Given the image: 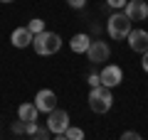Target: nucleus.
<instances>
[{
    "label": "nucleus",
    "mask_w": 148,
    "mask_h": 140,
    "mask_svg": "<svg viewBox=\"0 0 148 140\" xmlns=\"http://www.w3.org/2000/svg\"><path fill=\"white\" fill-rule=\"evenodd\" d=\"M32 47H35V52L40 54V57H49V54H57L59 49H62V37L57 35V32H40V35H35V39H32Z\"/></svg>",
    "instance_id": "f257e3e1"
},
{
    "label": "nucleus",
    "mask_w": 148,
    "mask_h": 140,
    "mask_svg": "<svg viewBox=\"0 0 148 140\" xmlns=\"http://www.w3.org/2000/svg\"><path fill=\"white\" fill-rule=\"evenodd\" d=\"M111 106H114V93H111V88L106 86H94L89 91V108L94 111V113L104 116L111 111Z\"/></svg>",
    "instance_id": "f03ea898"
},
{
    "label": "nucleus",
    "mask_w": 148,
    "mask_h": 140,
    "mask_svg": "<svg viewBox=\"0 0 148 140\" xmlns=\"http://www.w3.org/2000/svg\"><path fill=\"white\" fill-rule=\"evenodd\" d=\"M106 32H109L114 39H126L128 32H131V20L126 17V12L114 10V15L106 20Z\"/></svg>",
    "instance_id": "7ed1b4c3"
},
{
    "label": "nucleus",
    "mask_w": 148,
    "mask_h": 140,
    "mask_svg": "<svg viewBox=\"0 0 148 140\" xmlns=\"http://www.w3.org/2000/svg\"><path fill=\"white\" fill-rule=\"evenodd\" d=\"M69 113L67 111H62V108H54L52 113H47V130L52 135H59V133H64V130L69 128Z\"/></svg>",
    "instance_id": "20e7f679"
},
{
    "label": "nucleus",
    "mask_w": 148,
    "mask_h": 140,
    "mask_svg": "<svg viewBox=\"0 0 148 140\" xmlns=\"http://www.w3.org/2000/svg\"><path fill=\"white\" fill-rule=\"evenodd\" d=\"M99 79H101V86H106V88H116L119 84L123 81V69L119 67V64H106V67L101 69Z\"/></svg>",
    "instance_id": "39448f33"
},
{
    "label": "nucleus",
    "mask_w": 148,
    "mask_h": 140,
    "mask_svg": "<svg viewBox=\"0 0 148 140\" xmlns=\"http://www.w3.org/2000/svg\"><path fill=\"white\" fill-rule=\"evenodd\" d=\"M35 106H37L40 113H52L57 108V93L52 88H40L37 96H35Z\"/></svg>",
    "instance_id": "423d86ee"
},
{
    "label": "nucleus",
    "mask_w": 148,
    "mask_h": 140,
    "mask_svg": "<svg viewBox=\"0 0 148 140\" xmlns=\"http://www.w3.org/2000/svg\"><path fill=\"white\" fill-rule=\"evenodd\" d=\"M86 57H89L91 64H106V62H109V57H111V49H109L106 42L94 39L89 44V49H86Z\"/></svg>",
    "instance_id": "0eeeda50"
},
{
    "label": "nucleus",
    "mask_w": 148,
    "mask_h": 140,
    "mask_svg": "<svg viewBox=\"0 0 148 140\" xmlns=\"http://www.w3.org/2000/svg\"><path fill=\"white\" fill-rule=\"evenodd\" d=\"M123 12H126V17L131 22L146 20V17H148V3H143V0H128L126 7H123Z\"/></svg>",
    "instance_id": "6e6552de"
},
{
    "label": "nucleus",
    "mask_w": 148,
    "mask_h": 140,
    "mask_svg": "<svg viewBox=\"0 0 148 140\" xmlns=\"http://www.w3.org/2000/svg\"><path fill=\"white\" fill-rule=\"evenodd\" d=\"M126 39H128V47L133 52H138V54L148 52V32L146 30H131Z\"/></svg>",
    "instance_id": "1a4fd4ad"
},
{
    "label": "nucleus",
    "mask_w": 148,
    "mask_h": 140,
    "mask_svg": "<svg viewBox=\"0 0 148 140\" xmlns=\"http://www.w3.org/2000/svg\"><path fill=\"white\" fill-rule=\"evenodd\" d=\"M32 32L27 30V27H15L12 30V35H10V42H12V47H17V49H25V47H30L32 44Z\"/></svg>",
    "instance_id": "9d476101"
},
{
    "label": "nucleus",
    "mask_w": 148,
    "mask_h": 140,
    "mask_svg": "<svg viewBox=\"0 0 148 140\" xmlns=\"http://www.w3.org/2000/svg\"><path fill=\"white\" fill-rule=\"evenodd\" d=\"M89 44H91V37L86 35V32H77V35L69 39V49H72L74 54H86Z\"/></svg>",
    "instance_id": "9b49d317"
},
{
    "label": "nucleus",
    "mask_w": 148,
    "mask_h": 140,
    "mask_svg": "<svg viewBox=\"0 0 148 140\" xmlns=\"http://www.w3.org/2000/svg\"><path fill=\"white\" fill-rule=\"evenodd\" d=\"M37 116H40V111H37L35 103H20V108H17V118L22 123H35Z\"/></svg>",
    "instance_id": "f8f14e48"
},
{
    "label": "nucleus",
    "mask_w": 148,
    "mask_h": 140,
    "mask_svg": "<svg viewBox=\"0 0 148 140\" xmlns=\"http://www.w3.org/2000/svg\"><path fill=\"white\" fill-rule=\"evenodd\" d=\"M64 135H67L69 140H84V138H86V133H84L82 128H77V125H69V128L64 130Z\"/></svg>",
    "instance_id": "ddd939ff"
},
{
    "label": "nucleus",
    "mask_w": 148,
    "mask_h": 140,
    "mask_svg": "<svg viewBox=\"0 0 148 140\" xmlns=\"http://www.w3.org/2000/svg\"><path fill=\"white\" fill-rule=\"evenodd\" d=\"M27 30L32 32V37H35V35H40V32H45V20H40V17L30 20V22H27Z\"/></svg>",
    "instance_id": "4468645a"
},
{
    "label": "nucleus",
    "mask_w": 148,
    "mask_h": 140,
    "mask_svg": "<svg viewBox=\"0 0 148 140\" xmlns=\"http://www.w3.org/2000/svg\"><path fill=\"white\" fill-rule=\"evenodd\" d=\"M10 128H12V133H15V135H22V133H25V128H27V123H22V120L17 118V120H12Z\"/></svg>",
    "instance_id": "2eb2a0df"
},
{
    "label": "nucleus",
    "mask_w": 148,
    "mask_h": 140,
    "mask_svg": "<svg viewBox=\"0 0 148 140\" xmlns=\"http://www.w3.org/2000/svg\"><path fill=\"white\" fill-rule=\"evenodd\" d=\"M119 140H143V138H141V133H136V130H126V133H121Z\"/></svg>",
    "instance_id": "dca6fc26"
},
{
    "label": "nucleus",
    "mask_w": 148,
    "mask_h": 140,
    "mask_svg": "<svg viewBox=\"0 0 148 140\" xmlns=\"http://www.w3.org/2000/svg\"><path fill=\"white\" fill-rule=\"evenodd\" d=\"M128 0H106V5L111 7V10H121V7H126Z\"/></svg>",
    "instance_id": "f3484780"
},
{
    "label": "nucleus",
    "mask_w": 148,
    "mask_h": 140,
    "mask_svg": "<svg viewBox=\"0 0 148 140\" xmlns=\"http://www.w3.org/2000/svg\"><path fill=\"white\" fill-rule=\"evenodd\" d=\"M67 5L74 7V10H82V7L86 5V0H67Z\"/></svg>",
    "instance_id": "a211bd4d"
},
{
    "label": "nucleus",
    "mask_w": 148,
    "mask_h": 140,
    "mask_svg": "<svg viewBox=\"0 0 148 140\" xmlns=\"http://www.w3.org/2000/svg\"><path fill=\"white\" fill-rule=\"evenodd\" d=\"M86 81H89V86H91V88H94V86H101L99 74H89V79H86Z\"/></svg>",
    "instance_id": "6ab92c4d"
},
{
    "label": "nucleus",
    "mask_w": 148,
    "mask_h": 140,
    "mask_svg": "<svg viewBox=\"0 0 148 140\" xmlns=\"http://www.w3.org/2000/svg\"><path fill=\"white\" fill-rule=\"evenodd\" d=\"M141 67H143V71L148 74V52H143V54H141Z\"/></svg>",
    "instance_id": "aec40b11"
},
{
    "label": "nucleus",
    "mask_w": 148,
    "mask_h": 140,
    "mask_svg": "<svg viewBox=\"0 0 148 140\" xmlns=\"http://www.w3.org/2000/svg\"><path fill=\"white\" fill-rule=\"evenodd\" d=\"M52 140H69V138H67V135H64V133H59V135H54Z\"/></svg>",
    "instance_id": "412c9836"
},
{
    "label": "nucleus",
    "mask_w": 148,
    "mask_h": 140,
    "mask_svg": "<svg viewBox=\"0 0 148 140\" xmlns=\"http://www.w3.org/2000/svg\"><path fill=\"white\" fill-rule=\"evenodd\" d=\"M0 3H15V0H0Z\"/></svg>",
    "instance_id": "4be33fe9"
}]
</instances>
